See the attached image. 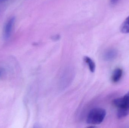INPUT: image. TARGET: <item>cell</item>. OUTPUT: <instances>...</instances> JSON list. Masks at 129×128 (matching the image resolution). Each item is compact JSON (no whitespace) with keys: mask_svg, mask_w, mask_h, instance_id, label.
<instances>
[{"mask_svg":"<svg viewBox=\"0 0 129 128\" xmlns=\"http://www.w3.org/2000/svg\"><path fill=\"white\" fill-rule=\"evenodd\" d=\"M113 104L117 108V116L122 119L129 115V91L124 96L114 99Z\"/></svg>","mask_w":129,"mask_h":128,"instance_id":"6da1fadb","label":"cell"},{"mask_svg":"<svg viewBox=\"0 0 129 128\" xmlns=\"http://www.w3.org/2000/svg\"><path fill=\"white\" fill-rule=\"evenodd\" d=\"M106 113V110L103 108H94L89 112L87 116V123L92 125L99 124L104 121Z\"/></svg>","mask_w":129,"mask_h":128,"instance_id":"7a4b0ae2","label":"cell"},{"mask_svg":"<svg viewBox=\"0 0 129 128\" xmlns=\"http://www.w3.org/2000/svg\"><path fill=\"white\" fill-rule=\"evenodd\" d=\"M15 22V17H11L6 23L4 31V37L5 40H8L11 36L13 27Z\"/></svg>","mask_w":129,"mask_h":128,"instance_id":"3957f363","label":"cell"},{"mask_svg":"<svg viewBox=\"0 0 129 128\" xmlns=\"http://www.w3.org/2000/svg\"><path fill=\"white\" fill-rule=\"evenodd\" d=\"M123 70L120 68H117L114 70L111 76V80L114 83L118 82L122 77Z\"/></svg>","mask_w":129,"mask_h":128,"instance_id":"277c9868","label":"cell"},{"mask_svg":"<svg viewBox=\"0 0 129 128\" xmlns=\"http://www.w3.org/2000/svg\"><path fill=\"white\" fill-rule=\"evenodd\" d=\"M117 55V52L113 49L109 50L106 52L104 55V58L106 61H111L114 59Z\"/></svg>","mask_w":129,"mask_h":128,"instance_id":"5b68a950","label":"cell"},{"mask_svg":"<svg viewBox=\"0 0 129 128\" xmlns=\"http://www.w3.org/2000/svg\"><path fill=\"white\" fill-rule=\"evenodd\" d=\"M85 62L87 64L91 72H94L95 69V64L94 62L89 57L85 56L83 58Z\"/></svg>","mask_w":129,"mask_h":128,"instance_id":"8992f818","label":"cell"},{"mask_svg":"<svg viewBox=\"0 0 129 128\" xmlns=\"http://www.w3.org/2000/svg\"><path fill=\"white\" fill-rule=\"evenodd\" d=\"M120 30L121 32L123 34L129 33V16L121 25Z\"/></svg>","mask_w":129,"mask_h":128,"instance_id":"52a82bcc","label":"cell"},{"mask_svg":"<svg viewBox=\"0 0 129 128\" xmlns=\"http://www.w3.org/2000/svg\"><path fill=\"white\" fill-rule=\"evenodd\" d=\"M119 0H111V2L113 4H115L117 3Z\"/></svg>","mask_w":129,"mask_h":128,"instance_id":"ba28073f","label":"cell"},{"mask_svg":"<svg viewBox=\"0 0 129 128\" xmlns=\"http://www.w3.org/2000/svg\"><path fill=\"white\" fill-rule=\"evenodd\" d=\"M60 37L59 35H56L53 37V39L54 40H58L59 38Z\"/></svg>","mask_w":129,"mask_h":128,"instance_id":"9c48e42d","label":"cell"},{"mask_svg":"<svg viewBox=\"0 0 129 128\" xmlns=\"http://www.w3.org/2000/svg\"><path fill=\"white\" fill-rule=\"evenodd\" d=\"M2 71L0 69V77L1 76L2 74Z\"/></svg>","mask_w":129,"mask_h":128,"instance_id":"30bf717a","label":"cell"},{"mask_svg":"<svg viewBox=\"0 0 129 128\" xmlns=\"http://www.w3.org/2000/svg\"><path fill=\"white\" fill-rule=\"evenodd\" d=\"M1 1H7V0H0Z\"/></svg>","mask_w":129,"mask_h":128,"instance_id":"8fae6325","label":"cell"}]
</instances>
